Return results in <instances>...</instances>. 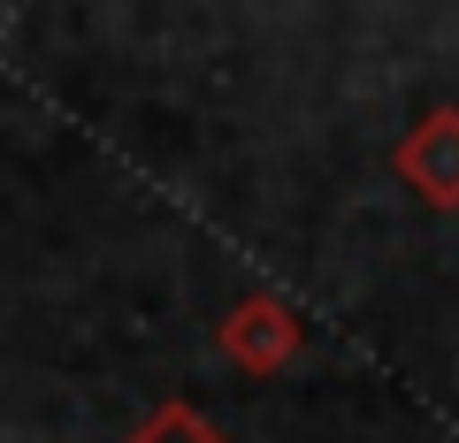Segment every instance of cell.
Segmentation results:
<instances>
[{
  "instance_id": "obj_1",
  "label": "cell",
  "mask_w": 459,
  "mask_h": 443,
  "mask_svg": "<svg viewBox=\"0 0 459 443\" xmlns=\"http://www.w3.org/2000/svg\"><path fill=\"white\" fill-rule=\"evenodd\" d=\"M299 345H307V328H299V313L283 306L276 291L238 298V306L214 321V352H222L238 375H283V367L299 360Z\"/></svg>"
},
{
  "instance_id": "obj_3",
  "label": "cell",
  "mask_w": 459,
  "mask_h": 443,
  "mask_svg": "<svg viewBox=\"0 0 459 443\" xmlns=\"http://www.w3.org/2000/svg\"><path fill=\"white\" fill-rule=\"evenodd\" d=\"M123 443H222V428H207V413H192L184 397H169V405H153Z\"/></svg>"
},
{
  "instance_id": "obj_2",
  "label": "cell",
  "mask_w": 459,
  "mask_h": 443,
  "mask_svg": "<svg viewBox=\"0 0 459 443\" xmlns=\"http://www.w3.org/2000/svg\"><path fill=\"white\" fill-rule=\"evenodd\" d=\"M391 168H398V183H413V199L452 214L459 207V107H429L391 146Z\"/></svg>"
}]
</instances>
